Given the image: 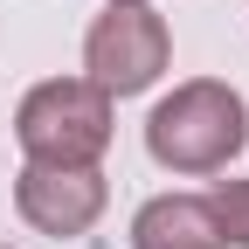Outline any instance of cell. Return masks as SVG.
<instances>
[{
  "label": "cell",
  "mask_w": 249,
  "mask_h": 249,
  "mask_svg": "<svg viewBox=\"0 0 249 249\" xmlns=\"http://www.w3.org/2000/svg\"><path fill=\"white\" fill-rule=\"evenodd\" d=\"M242 145H249V104L222 76L173 83L145 118V152L166 173H222Z\"/></svg>",
  "instance_id": "1"
},
{
  "label": "cell",
  "mask_w": 249,
  "mask_h": 249,
  "mask_svg": "<svg viewBox=\"0 0 249 249\" xmlns=\"http://www.w3.org/2000/svg\"><path fill=\"white\" fill-rule=\"evenodd\" d=\"M118 104L90 76H49L14 104V145L35 166H97L111 152Z\"/></svg>",
  "instance_id": "2"
},
{
  "label": "cell",
  "mask_w": 249,
  "mask_h": 249,
  "mask_svg": "<svg viewBox=\"0 0 249 249\" xmlns=\"http://www.w3.org/2000/svg\"><path fill=\"white\" fill-rule=\"evenodd\" d=\"M166 62H173V35H166V21L145 7H104L97 21H90V35H83V76L104 90V97H139V90H152L166 76Z\"/></svg>",
  "instance_id": "3"
},
{
  "label": "cell",
  "mask_w": 249,
  "mask_h": 249,
  "mask_svg": "<svg viewBox=\"0 0 249 249\" xmlns=\"http://www.w3.org/2000/svg\"><path fill=\"white\" fill-rule=\"evenodd\" d=\"M111 201V187L97 166H35L28 160L14 173V208H21V222L35 229V235H55V242H70V235H90L97 229V214Z\"/></svg>",
  "instance_id": "4"
},
{
  "label": "cell",
  "mask_w": 249,
  "mask_h": 249,
  "mask_svg": "<svg viewBox=\"0 0 249 249\" xmlns=\"http://www.w3.org/2000/svg\"><path fill=\"white\" fill-rule=\"evenodd\" d=\"M132 249H229L208 194H152L132 214Z\"/></svg>",
  "instance_id": "5"
},
{
  "label": "cell",
  "mask_w": 249,
  "mask_h": 249,
  "mask_svg": "<svg viewBox=\"0 0 249 249\" xmlns=\"http://www.w3.org/2000/svg\"><path fill=\"white\" fill-rule=\"evenodd\" d=\"M208 208H214L222 242H229V249H249V180H214Z\"/></svg>",
  "instance_id": "6"
},
{
  "label": "cell",
  "mask_w": 249,
  "mask_h": 249,
  "mask_svg": "<svg viewBox=\"0 0 249 249\" xmlns=\"http://www.w3.org/2000/svg\"><path fill=\"white\" fill-rule=\"evenodd\" d=\"M104 7H139V0H104Z\"/></svg>",
  "instance_id": "7"
}]
</instances>
